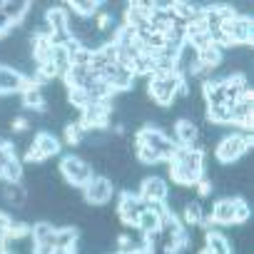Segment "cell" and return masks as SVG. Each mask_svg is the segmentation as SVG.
<instances>
[{
  "mask_svg": "<svg viewBox=\"0 0 254 254\" xmlns=\"http://www.w3.org/2000/svg\"><path fill=\"white\" fill-rule=\"evenodd\" d=\"M252 145H254L252 132H242V130L229 132V135H224V137L214 145V160H217L219 165L232 167L234 162H239V160L247 157V152L252 150Z\"/></svg>",
  "mask_w": 254,
  "mask_h": 254,
  "instance_id": "cell-1",
  "label": "cell"
},
{
  "mask_svg": "<svg viewBox=\"0 0 254 254\" xmlns=\"http://www.w3.org/2000/svg\"><path fill=\"white\" fill-rule=\"evenodd\" d=\"M180 75H155L147 80V97L157 105V107H172L175 97H177V87H180Z\"/></svg>",
  "mask_w": 254,
  "mask_h": 254,
  "instance_id": "cell-2",
  "label": "cell"
},
{
  "mask_svg": "<svg viewBox=\"0 0 254 254\" xmlns=\"http://www.w3.org/2000/svg\"><path fill=\"white\" fill-rule=\"evenodd\" d=\"M58 170H60V175H63V180H65L67 185L80 187V190H82L92 177H95L92 165H90V162H85L80 155H65V157L60 160Z\"/></svg>",
  "mask_w": 254,
  "mask_h": 254,
  "instance_id": "cell-3",
  "label": "cell"
},
{
  "mask_svg": "<svg viewBox=\"0 0 254 254\" xmlns=\"http://www.w3.org/2000/svg\"><path fill=\"white\" fill-rule=\"evenodd\" d=\"M135 145H145V147L160 152L162 162H170V157H172V152H175L172 140L165 135V130H162V127H157V125H145V127H140L137 135H135Z\"/></svg>",
  "mask_w": 254,
  "mask_h": 254,
  "instance_id": "cell-4",
  "label": "cell"
},
{
  "mask_svg": "<svg viewBox=\"0 0 254 254\" xmlns=\"http://www.w3.org/2000/svg\"><path fill=\"white\" fill-rule=\"evenodd\" d=\"M219 30L232 40L234 48H249L252 45V33H254V23L249 15H237L229 20H222Z\"/></svg>",
  "mask_w": 254,
  "mask_h": 254,
  "instance_id": "cell-5",
  "label": "cell"
},
{
  "mask_svg": "<svg viewBox=\"0 0 254 254\" xmlns=\"http://www.w3.org/2000/svg\"><path fill=\"white\" fill-rule=\"evenodd\" d=\"M145 209V202L137 197V192H130V190H122L120 197H117V219L125 224V227H135L137 224V214Z\"/></svg>",
  "mask_w": 254,
  "mask_h": 254,
  "instance_id": "cell-6",
  "label": "cell"
},
{
  "mask_svg": "<svg viewBox=\"0 0 254 254\" xmlns=\"http://www.w3.org/2000/svg\"><path fill=\"white\" fill-rule=\"evenodd\" d=\"M82 194H85V202L87 204H95V207H102L112 199L115 194V182L107 177V175H95L85 187H82Z\"/></svg>",
  "mask_w": 254,
  "mask_h": 254,
  "instance_id": "cell-7",
  "label": "cell"
},
{
  "mask_svg": "<svg viewBox=\"0 0 254 254\" xmlns=\"http://www.w3.org/2000/svg\"><path fill=\"white\" fill-rule=\"evenodd\" d=\"M30 77L23 75L20 70L3 65L0 63V97H10V95H20L25 87H30Z\"/></svg>",
  "mask_w": 254,
  "mask_h": 254,
  "instance_id": "cell-8",
  "label": "cell"
},
{
  "mask_svg": "<svg viewBox=\"0 0 254 254\" xmlns=\"http://www.w3.org/2000/svg\"><path fill=\"white\" fill-rule=\"evenodd\" d=\"M137 197L145 202V204H152V202H165L170 197V185L165 177H157V175H150L140 182V190H137Z\"/></svg>",
  "mask_w": 254,
  "mask_h": 254,
  "instance_id": "cell-9",
  "label": "cell"
},
{
  "mask_svg": "<svg viewBox=\"0 0 254 254\" xmlns=\"http://www.w3.org/2000/svg\"><path fill=\"white\" fill-rule=\"evenodd\" d=\"M20 105L25 110H33L38 115H48V102H45V90L38 85H30L20 92Z\"/></svg>",
  "mask_w": 254,
  "mask_h": 254,
  "instance_id": "cell-10",
  "label": "cell"
},
{
  "mask_svg": "<svg viewBox=\"0 0 254 254\" xmlns=\"http://www.w3.org/2000/svg\"><path fill=\"white\" fill-rule=\"evenodd\" d=\"M167 175L180 187H194L204 177V172H199V170H192V167H185V165H172V162H170V172Z\"/></svg>",
  "mask_w": 254,
  "mask_h": 254,
  "instance_id": "cell-11",
  "label": "cell"
},
{
  "mask_svg": "<svg viewBox=\"0 0 254 254\" xmlns=\"http://www.w3.org/2000/svg\"><path fill=\"white\" fill-rule=\"evenodd\" d=\"M33 10V3H25V0H15V3H3V15L10 23V28H18L28 20Z\"/></svg>",
  "mask_w": 254,
  "mask_h": 254,
  "instance_id": "cell-12",
  "label": "cell"
},
{
  "mask_svg": "<svg viewBox=\"0 0 254 254\" xmlns=\"http://www.w3.org/2000/svg\"><path fill=\"white\" fill-rule=\"evenodd\" d=\"M209 214H212L214 224H219V227L234 224V197H219L212 204V212Z\"/></svg>",
  "mask_w": 254,
  "mask_h": 254,
  "instance_id": "cell-13",
  "label": "cell"
},
{
  "mask_svg": "<svg viewBox=\"0 0 254 254\" xmlns=\"http://www.w3.org/2000/svg\"><path fill=\"white\" fill-rule=\"evenodd\" d=\"M0 194H3V199L13 207H25L30 194H28V187L23 182H3V187H0Z\"/></svg>",
  "mask_w": 254,
  "mask_h": 254,
  "instance_id": "cell-14",
  "label": "cell"
},
{
  "mask_svg": "<svg viewBox=\"0 0 254 254\" xmlns=\"http://www.w3.org/2000/svg\"><path fill=\"white\" fill-rule=\"evenodd\" d=\"M33 145L43 152V157H45V160H48V157L60 155V150H63V142L58 140V135H53V132H48V130H40V132L33 137Z\"/></svg>",
  "mask_w": 254,
  "mask_h": 254,
  "instance_id": "cell-15",
  "label": "cell"
},
{
  "mask_svg": "<svg viewBox=\"0 0 254 254\" xmlns=\"http://www.w3.org/2000/svg\"><path fill=\"white\" fill-rule=\"evenodd\" d=\"M204 247H207L212 254H232V242H229L227 234H222L219 229L204 232Z\"/></svg>",
  "mask_w": 254,
  "mask_h": 254,
  "instance_id": "cell-16",
  "label": "cell"
},
{
  "mask_svg": "<svg viewBox=\"0 0 254 254\" xmlns=\"http://www.w3.org/2000/svg\"><path fill=\"white\" fill-rule=\"evenodd\" d=\"M55 232H58V227L53 222H35L30 229V239H33V244H53L55 247Z\"/></svg>",
  "mask_w": 254,
  "mask_h": 254,
  "instance_id": "cell-17",
  "label": "cell"
},
{
  "mask_svg": "<svg viewBox=\"0 0 254 254\" xmlns=\"http://www.w3.org/2000/svg\"><path fill=\"white\" fill-rule=\"evenodd\" d=\"M65 8L72 13V15H77V18H82V20H90V18H95L97 13H100V3H95V0H72V3H65Z\"/></svg>",
  "mask_w": 254,
  "mask_h": 254,
  "instance_id": "cell-18",
  "label": "cell"
},
{
  "mask_svg": "<svg viewBox=\"0 0 254 254\" xmlns=\"http://www.w3.org/2000/svg\"><path fill=\"white\" fill-rule=\"evenodd\" d=\"M204 214V209H202V204L197 202V199H187L185 204H182V209H180V222L185 224V227H197V222H199V217Z\"/></svg>",
  "mask_w": 254,
  "mask_h": 254,
  "instance_id": "cell-19",
  "label": "cell"
},
{
  "mask_svg": "<svg viewBox=\"0 0 254 254\" xmlns=\"http://www.w3.org/2000/svg\"><path fill=\"white\" fill-rule=\"evenodd\" d=\"M224 55H227L224 50H219L217 45H209V48H204V50L197 53V63L204 65V67H209V70H217L224 63Z\"/></svg>",
  "mask_w": 254,
  "mask_h": 254,
  "instance_id": "cell-20",
  "label": "cell"
},
{
  "mask_svg": "<svg viewBox=\"0 0 254 254\" xmlns=\"http://www.w3.org/2000/svg\"><path fill=\"white\" fill-rule=\"evenodd\" d=\"M77 229L75 227H58V232H55V247L58 249H63V252H72L75 247H77Z\"/></svg>",
  "mask_w": 254,
  "mask_h": 254,
  "instance_id": "cell-21",
  "label": "cell"
},
{
  "mask_svg": "<svg viewBox=\"0 0 254 254\" xmlns=\"http://www.w3.org/2000/svg\"><path fill=\"white\" fill-rule=\"evenodd\" d=\"M130 72L135 75V77H152L155 75V58H150V55H137L135 60H132V65H130Z\"/></svg>",
  "mask_w": 254,
  "mask_h": 254,
  "instance_id": "cell-22",
  "label": "cell"
},
{
  "mask_svg": "<svg viewBox=\"0 0 254 254\" xmlns=\"http://www.w3.org/2000/svg\"><path fill=\"white\" fill-rule=\"evenodd\" d=\"M50 63L55 65L58 75L63 77L67 70H70V53L65 45H53V53H50Z\"/></svg>",
  "mask_w": 254,
  "mask_h": 254,
  "instance_id": "cell-23",
  "label": "cell"
},
{
  "mask_svg": "<svg viewBox=\"0 0 254 254\" xmlns=\"http://www.w3.org/2000/svg\"><path fill=\"white\" fill-rule=\"evenodd\" d=\"M135 229H140L142 234L160 232V217H157L155 212H150V209H142V212L137 214V224H135Z\"/></svg>",
  "mask_w": 254,
  "mask_h": 254,
  "instance_id": "cell-24",
  "label": "cell"
},
{
  "mask_svg": "<svg viewBox=\"0 0 254 254\" xmlns=\"http://www.w3.org/2000/svg\"><path fill=\"white\" fill-rule=\"evenodd\" d=\"M3 182H23V160L8 157L3 165Z\"/></svg>",
  "mask_w": 254,
  "mask_h": 254,
  "instance_id": "cell-25",
  "label": "cell"
},
{
  "mask_svg": "<svg viewBox=\"0 0 254 254\" xmlns=\"http://www.w3.org/2000/svg\"><path fill=\"white\" fill-rule=\"evenodd\" d=\"M204 117L209 125H229V107L227 105H207Z\"/></svg>",
  "mask_w": 254,
  "mask_h": 254,
  "instance_id": "cell-26",
  "label": "cell"
},
{
  "mask_svg": "<svg viewBox=\"0 0 254 254\" xmlns=\"http://www.w3.org/2000/svg\"><path fill=\"white\" fill-rule=\"evenodd\" d=\"M63 135H65V142H67L70 147H77V145L85 142V132H82V127H80L77 122H67V125L63 127Z\"/></svg>",
  "mask_w": 254,
  "mask_h": 254,
  "instance_id": "cell-27",
  "label": "cell"
},
{
  "mask_svg": "<svg viewBox=\"0 0 254 254\" xmlns=\"http://www.w3.org/2000/svg\"><path fill=\"white\" fill-rule=\"evenodd\" d=\"M67 102L82 112V110H85V107H87L92 100H90L87 90H82V87H70V90H67Z\"/></svg>",
  "mask_w": 254,
  "mask_h": 254,
  "instance_id": "cell-28",
  "label": "cell"
},
{
  "mask_svg": "<svg viewBox=\"0 0 254 254\" xmlns=\"http://www.w3.org/2000/svg\"><path fill=\"white\" fill-rule=\"evenodd\" d=\"M249 217H252V207H249V202L244 199V197H234V224H247L249 222Z\"/></svg>",
  "mask_w": 254,
  "mask_h": 254,
  "instance_id": "cell-29",
  "label": "cell"
},
{
  "mask_svg": "<svg viewBox=\"0 0 254 254\" xmlns=\"http://www.w3.org/2000/svg\"><path fill=\"white\" fill-rule=\"evenodd\" d=\"M135 157H137L140 165H160L162 162L160 152H155V150H150L145 145H135Z\"/></svg>",
  "mask_w": 254,
  "mask_h": 254,
  "instance_id": "cell-30",
  "label": "cell"
},
{
  "mask_svg": "<svg viewBox=\"0 0 254 254\" xmlns=\"http://www.w3.org/2000/svg\"><path fill=\"white\" fill-rule=\"evenodd\" d=\"M90 58H92V50L80 45L75 53H70V65H82V67H87V65H90Z\"/></svg>",
  "mask_w": 254,
  "mask_h": 254,
  "instance_id": "cell-31",
  "label": "cell"
},
{
  "mask_svg": "<svg viewBox=\"0 0 254 254\" xmlns=\"http://www.w3.org/2000/svg\"><path fill=\"white\" fill-rule=\"evenodd\" d=\"M20 160H23V162H28V165H40V162H45L43 152H40V150H38V147H35L33 142H30V145L25 147V155H23Z\"/></svg>",
  "mask_w": 254,
  "mask_h": 254,
  "instance_id": "cell-32",
  "label": "cell"
},
{
  "mask_svg": "<svg viewBox=\"0 0 254 254\" xmlns=\"http://www.w3.org/2000/svg\"><path fill=\"white\" fill-rule=\"evenodd\" d=\"M194 190H197V197H199V199H207V197H212L214 182H212V180H209V177L204 175V177H202V180H199V182L194 185Z\"/></svg>",
  "mask_w": 254,
  "mask_h": 254,
  "instance_id": "cell-33",
  "label": "cell"
},
{
  "mask_svg": "<svg viewBox=\"0 0 254 254\" xmlns=\"http://www.w3.org/2000/svg\"><path fill=\"white\" fill-rule=\"evenodd\" d=\"M185 43H190V45H192V48H194L197 53L212 45V43H209V35H207V33H202V35H194V38H187Z\"/></svg>",
  "mask_w": 254,
  "mask_h": 254,
  "instance_id": "cell-34",
  "label": "cell"
},
{
  "mask_svg": "<svg viewBox=\"0 0 254 254\" xmlns=\"http://www.w3.org/2000/svg\"><path fill=\"white\" fill-rule=\"evenodd\" d=\"M10 222H13V217H10L8 212H3V209H0V237H5V239H8V229H10Z\"/></svg>",
  "mask_w": 254,
  "mask_h": 254,
  "instance_id": "cell-35",
  "label": "cell"
},
{
  "mask_svg": "<svg viewBox=\"0 0 254 254\" xmlns=\"http://www.w3.org/2000/svg\"><path fill=\"white\" fill-rule=\"evenodd\" d=\"M197 227H202L204 232H209V229H214L217 224H214V219H212V214H209V212H204V214L199 217V222H197Z\"/></svg>",
  "mask_w": 254,
  "mask_h": 254,
  "instance_id": "cell-36",
  "label": "cell"
},
{
  "mask_svg": "<svg viewBox=\"0 0 254 254\" xmlns=\"http://www.w3.org/2000/svg\"><path fill=\"white\" fill-rule=\"evenodd\" d=\"M5 160L8 157H0V180H3V165H5Z\"/></svg>",
  "mask_w": 254,
  "mask_h": 254,
  "instance_id": "cell-37",
  "label": "cell"
},
{
  "mask_svg": "<svg viewBox=\"0 0 254 254\" xmlns=\"http://www.w3.org/2000/svg\"><path fill=\"white\" fill-rule=\"evenodd\" d=\"M197 254H212V252H209V249H207V247H202V249H199V252H197Z\"/></svg>",
  "mask_w": 254,
  "mask_h": 254,
  "instance_id": "cell-38",
  "label": "cell"
},
{
  "mask_svg": "<svg viewBox=\"0 0 254 254\" xmlns=\"http://www.w3.org/2000/svg\"><path fill=\"white\" fill-rule=\"evenodd\" d=\"M140 254H155V252H140Z\"/></svg>",
  "mask_w": 254,
  "mask_h": 254,
  "instance_id": "cell-39",
  "label": "cell"
}]
</instances>
